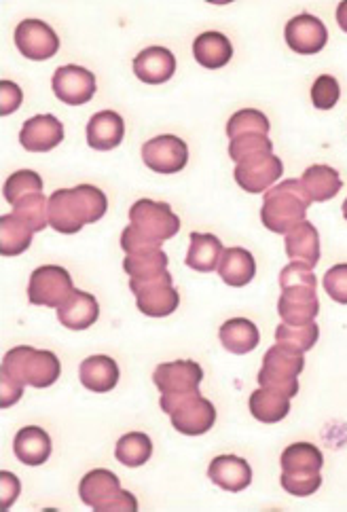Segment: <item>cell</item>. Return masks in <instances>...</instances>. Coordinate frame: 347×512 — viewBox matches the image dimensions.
I'll use <instances>...</instances> for the list:
<instances>
[{"label": "cell", "instance_id": "6da1fadb", "mask_svg": "<svg viewBox=\"0 0 347 512\" xmlns=\"http://www.w3.org/2000/svg\"><path fill=\"white\" fill-rule=\"evenodd\" d=\"M106 210L108 199L98 187L60 189L49 197V225L58 233L72 235L89 223H98Z\"/></svg>", "mask_w": 347, "mask_h": 512}, {"label": "cell", "instance_id": "7a4b0ae2", "mask_svg": "<svg viewBox=\"0 0 347 512\" xmlns=\"http://www.w3.org/2000/svg\"><path fill=\"white\" fill-rule=\"evenodd\" d=\"M309 206H312V199L305 193L301 180L288 178L265 191L261 221L269 231L286 235L305 221Z\"/></svg>", "mask_w": 347, "mask_h": 512}, {"label": "cell", "instance_id": "3957f363", "mask_svg": "<svg viewBox=\"0 0 347 512\" xmlns=\"http://www.w3.org/2000/svg\"><path fill=\"white\" fill-rule=\"evenodd\" d=\"M282 487L290 496L307 498L316 493L322 485L324 455L312 443H295L284 449L282 457Z\"/></svg>", "mask_w": 347, "mask_h": 512}, {"label": "cell", "instance_id": "277c9868", "mask_svg": "<svg viewBox=\"0 0 347 512\" xmlns=\"http://www.w3.org/2000/svg\"><path fill=\"white\" fill-rule=\"evenodd\" d=\"M62 364L58 356L47 350H34L30 345H20L9 350L3 358V371L9 379L17 381L20 386L32 388H49L60 379Z\"/></svg>", "mask_w": 347, "mask_h": 512}, {"label": "cell", "instance_id": "5b68a950", "mask_svg": "<svg viewBox=\"0 0 347 512\" xmlns=\"http://www.w3.org/2000/svg\"><path fill=\"white\" fill-rule=\"evenodd\" d=\"M79 496L83 504L96 512H136L138 500L130 491H123L119 477L111 470H91L81 479Z\"/></svg>", "mask_w": 347, "mask_h": 512}, {"label": "cell", "instance_id": "8992f818", "mask_svg": "<svg viewBox=\"0 0 347 512\" xmlns=\"http://www.w3.org/2000/svg\"><path fill=\"white\" fill-rule=\"evenodd\" d=\"M305 369V358L301 352L290 350L286 345L276 343L269 347L263 367L259 371L261 388H269L295 398L299 394V375Z\"/></svg>", "mask_w": 347, "mask_h": 512}, {"label": "cell", "instance_id": "52a82bcc", "mask_svg": "<svg viewBox=\"0 0 347 512\" xmlns=\"http://www.w3.org/2000/svg\"><path fill=\"white\" fill-rule=\"evenodd\" d=\"M159 405H161V411H166L172 417V426L180 434L202 436L208 430H212L216 422L214 405L199 392L159 402Z\"/></svg>", "mask_w": 347, "mask_h": 512}, {"label": "cell", "instance_id": "ba28073f", "mask_svg": "<svg viewBox=\"0 0 347 512\" xmlns=\"http://www.w3.org/2000/svg\"><path fill=\"white\" fill-rule=\"evenodd\" d=\"M130 225L155 244H163L180 231V218L170 204L153 199H138L130 208Z\"/></svg>", "mask_w": 347, "mask_h": 512}, {"label": "cell", "instance_id": "9c48e42d", "mask_svg": "<svg viewBox=\"0 0 347 512\" xmlns=\"http://www.w3.org/2000/svg\"><path fill=\"white\" fill-rule=\"evenodd\" d=\"M130 288L136 295L138 309L144 316L166 318L172 316L180 305L178 290L174 288L170 271H163L149 280H130Z\"/></svg>", "mask_w": 347, "mask_h": 512}, {"label": "cell", "instance_id": "30bf717a", "mask_svg": "<svg viewBox=\"0 0 347 512\" xmlns=\"http://www.w3.org/2000/svg\"><path fill=\"white\" fill-rule=\"evenodd\" d=\"M202 379H204V371L193 360L163 362L153 373L155 386L161 392L159 402L199 392V383H202Z\"/></svg>", "mask_w": 347, "mask_h": 512}, {"label": "cell", "instance_id": "8fae6325", "mask_svg": "<svg viewBox=\"0 0 347 512\" xmlns=\"http://www.w3.org/2000/svg\"><path fill=\"white\" fill-rule=\"evenodd\" d=\"M75 292L70 273L58 265H43L32 271L28 299L32 305L60 307Z\"/></svg>", "mask_w": 347, "mask_h": 512}, {"label": "cell", "instance_id": "7c38bea8", "mask_svg": "<svg viewBox=\"0 0 347 512\" xmlns=\"http://www.w3.org/2000/svg\"><path fill=\"white\" fill-rule=\"evenodd\" d=\"M144 166L157 174H176L185 170L189 161V146L178 136H157L142 146Z\"/></svg>", "mask_w": 347, "mask_h": 512}, {"label": "cell", "instance_id": "4fadbf2b", "mask_svg": "<svg viewBox=\"0 0 347 512\" xmlns=\"http://www.w3.org/2000/svg\"><path fill=\"white\" fill-rule=\"evenodd\" d=\"M284 174V163L273 153L235 163V182L248 193L269 191Z\"/></svg>", "mask_w": 347, "mask_h": 512}, {"label": "cell", "instance_id": "5bb4252c", "mask_svg": "<svg viewBox=\"0 0 347 512\" xmlns=\"http://www.w3.org/2000/svg\"><path fill=\"white\" fill-rule=\"evenodd\" d=\"M53 94L58 96L60 102L68 106H81L87 104L96 94V77L83 66L68 64L56 70L53 75Z\"/></svg>", "mask_w": 347, "mask_h": 512}, {"label": "cell", "instance_id": "9a60e30c", "mask_svg": "<svg viewBox=\"0 0 347 512\" xmlns=\"http://www.w3.org/2000/svg\"><path fill=\"white\" fill-rule=\"evenodd\" d=\"M15 45L22 51V56L34 62H43L56 56L60 51V39L41 20H26L15 28Z\"/></svg>", "mask_w": 347, "mask_h": 512}, {"label": "cell", "instance_id": "2e32d148", "mask_svg": "<svg viewBox=\"0 0 347 512\" xmlns=\"http://www.w3.org/2000/svg\"><path fill=\"white\" fill-rule=\"evenodd\" d=\"M286 43L292 51L301 53V56H314V53H320L326 43H328V30L326 26L318 20L316 15L301 13L286 24L284 30Z\"/></svg>", "mask_w": 347, "mask_h": 512}, {"label": "cell", "instance_id": "e0dca14e", "mask_svg": "<svg viewBox=\"0 0 347 512\" xmlns=\"http://www.w3.org/2000/svg\"><path fill=\"white\" fill-rule=\"evenodd\" d=\"M64 140V125L53 115H36L28 119L20 132V142L30 153L53 151Z\"/></svg>", "mask_w": 347, "mask_h": 512}, {"label": "cell", "instance_id": "ac0fdd59", "mask_svg": "<svg viewBox=\"0 0 347 512\" xmlns=\"http://www.w3.org/2000/svg\"><path fill=\"white\" fill-rule=\"evenodd\" d=\"M320 312V301L316 288H282V297L278 301V314L286 324H307L316 322Z\"/></svg>", "mask_w": 347, "mask_h": 512}, {"label": "cell", "instance_id": "d6986e66", "mask_svg": "<svg viewBox=\"0 0 347 512\" xmlns=\"http://www.w3.org/2000/svg\"><path fill=\"white\" fill-rule=\"evenodd\" d=\"M136 77L146 85H161L174 77L176 58L166 47H149L134 58Z\"/></svg>", "mask_w": 347, "mask_h": 512}, {"label": "cell", "instance_id": "ffe728a7", "mask_svg": "<svg viewBox=\"0 0 347 512\" xmlns=\"http://www.w3.org/2000/svg\"><path fill=\"white\" fill-rule=\"evenodd\" d=\"M208 477L214 485L225 491H244L252 483V468L237 455H218L208 468Z\"/></svg>", "mask_w": 347, "mask_h": 512}, {"label": "cell", "instance_id": "44dd1931", "mask_svg": "<svg viewBox=\"0 0 347 512\" xmlns=\"http://www.w3.org/2000/svg\"><path fill=\"white\" fill-rule=\"evenodd\" d=\"M100 316V305L94 295L83 290H75L72 295L58 307V320L62 326L70 331H85V328L94 326Z\"/></svg>", "mask_w": 347, "mask_h": 512}, {"label": "cell", "instance_id": "7402d4cb", "mask_svg": "<svg viewBox=\"0 0 347 512\" xmlns=\"http://www.w3.org/2000/svg\"><path fill=\"white\" fill-rule=\"evenodd\" d=\"M125 123L119 113L102 111L87 123V144L94 151H113L123 142Z\"/></svg>", "mask_w": 347, "mask_h": 512}, {"label": "cell", "instance_id": "603a6c76", "mask_svg": "<svg viewBox=\"0 0 347 512\" xmlns=\"http://www.w3.org/2000/svg\"><path fill=\"white\" fill-rule=\"evenodd\" d=\"M284 246L292 263H305L309 267H316L320 261V235L318 229L309 221H303L295 229H290L286 233Z\"/></svg>", "mask_w": 347, "mask_h": 512}, {"label": "cell", "instance_id": "cb8c5ba5", "mask_svg": "<svg viewBox=\"0 0 347 512\" xmlns=\"http://www.w3.org/2000/svg\"><path fill=\"white\" fill-rule=\"evenodd\" d=\"M13 453L26 466H41L51 455V438L39 426H26L15 434Z\"/></svg>", "mask_w": 347, "mask_h": 512}, {"label": "cell", "instance_id": "d4e9b609", "mask_svg": "<svg viewBox=\"0 0 347 512\" xmlns=\"http://www.w3.org/2000/svg\"><path fill=\"white\" fill-rule=\"evenodd\" d=\"M79 377L87 390L104 394L115 390L119 383V367L111 356H89L81 362Z\"/></svg>", "mask_w": 347, "mask_h": 512}, {"label": "cell", "instance_id": "484cf974", "mask_svg": "<svg viewBox=\"0 0 347 512\" xmlns=\"http://www.w3.org/2000/svg\"><path fill=\"white\" fill-rule=\"evenodd\" d=\"M218 276L231 288H242L257 276V261L246 248H229L218 263Z\"/></svg>", "mask_w": 347, "mask_h": 512}, {"label": "cell", "instance_id": "4316f807", "mask_svg": "<svg viewBox=\"0 0 347 512\" xmlns=\"http://www.w3.org/2000/svg\"><path fill=\"white\" fill-rule=\"evenodd\" d=\"M193 56L197 64L208 70H218L229 64L233 58L231 41L221 32H204L199 34L193 43Z\"/></svg>", "mask_w": 347, "mask_h": 512}, {"label": "cell", "instance_id": "83f0119b", "mask_svg": "<svg viewBox=\"0 0 347 512\" xmlns=\"http://www.w3.org/2000/svg\"><path fill=\"white\" fill-rule=\"evenodd\" d=\"M223 242L212 233H191L187 265L199 273H212L223 259Z\"/></svg>", "mask_w": 347, "mask_h": 512}, {"label": "cell", "instance_id": "f1b7e54d", "mask_svg": "<svg viewBox=\"0 0 347 512\" xmlns=\"http://www.w3.org/2000/svg\"><path fill=\"white\" fill-rule=\"evenodd\" d=\"M218 337H221V343L225 350L231 354H237V356H244V354H250L252 350H257V345L261 341L259 328L246 318H233V320L225 322L221 326V333H218Z\"/></svg>", "mask_w": 347, "mask_h": 512}, {"label": "cell", "instance_id": "f546056e", "mask_svg": "<svg viewBox=\"0 0 347 512\" xmlns=\"http://www.w3.org/2000/svg\"><path fill=\"white\" fill-rule=\"evenodd\" d=\"M301 185L309 195V199L320 204V201L337 197L343 182L339 172L333 170L331 166H309L301 176Z\"/></svg>", "mask_w": 347, "mask_h": 512}, {"label": "cell", "instance_id": "4dcf8cb0", "mask_svg": "<svg viewBox=\"0 0 347 512\" xmlns=\"http://www.w3.org/2000/svg\"><path fill=\"white\" fill-rule=\"evenodd\" d=\"M250 413L263 424H278L290 413V398L282 392L261 388L250 396Z\"/></svg>", "mask_w": 347, "mask_h": 512}, {"label": "cell", "instance_id": "1f68e13d", "mask_svg": "<svg viewBox=\"0 0 347 512\" xmlns=\"http://www.w3.org/2000/svg\"><path fill=\"white\" fill-rule=\"evenodd\" d=\"M34 231L24 225L15 214H5L0 218V254L17 256L30 248Z\"/></svg>", "mask_w": 347, "mask_h": 512}, {"label": "cell", "instance_id": "d6a6232c", "mask_svg": "<svg viewBox=\"0 0 347 512\" xmlns=\"http://www.w3.org/2000/svg\"><path fill=\"white\" fill-rule=\"evenodd\" d=\"M123 269L127 276H130V280H149L159 276L163 271H168V254L161 248L127 254L123 261Z\"/></svg>", "mask_w": 347, "mask_h": 512}, {"label": "cell", "instance_id": "836d02e7", "mask_svg": "<svg viewBox=\"0 0 347 512\" xmlns=\"http://www.w3.org/2000/svg\"><path fill=\"white\" fill-rule=\"evenodd\" d=\"M153 455V441L144 432H130L119 438L115 447L117 462H121L127 468L144 466Z\"/></svg>", "mask_w": 347, "mask_h": 512}, {"label": "cell", "instance_id": "e575fe53", "mask_svg": "<svg viewBox=\"0 0 347 512\" xmlns=\"http://www.w3.org/2000/svg\"><path fill=\"white\" fill-rule=\"evenodd\" d=\"M320 337V328L316 322H307V324H286L282 322L276 328V341L280 345L290 347L295 352H309L312 347L318 343Z\"/></svg>", "mask_w": 347, "mask_h": 512}, {"label": "cell", "instance_id": "d590c367", "mask_svg": "<svg viewBox=\"0 0 347 512\" xmlns=\"http://www.w3.org/2000/svg\"><path fill=\"white\" fill-rule=\"evenodd\" d=\"M13 214L34 233H39L49 225V199L43 193L28 195L13 206Z\"/></svg>", "mask_w": 347, "mask_h": 512}, {"label": "cell", "instance_id": "8d00e7d4", "mask_svg": "<svg viewBox=\"0 0 347 512\" xmlns=\"http://www.w3.org/2000/svg\"><path fill=\"white\" fill-rule=\"evenodd\" d=\"M269 119L257 111V108H244V111H237L229 123H227V136L229 140H235L246 134H269Z\"/></svg>", "mask_w": 347, "mask_h": 512}, {"label": "cell", "instance_id": "74e56055", "mask_svg": "<svg viewBox=\"0 0 347 512\" xmlns=\"http://www.w3.org/2000/svg\"><path fill=\"white\" fill-rule=\"evenodd\" d=\"M34 193H43V178L32 170L15 172L5 182V199L11 206H15L17 201Z\"/></svg>", "mask_w": 347, "mask_h": 512}, {"label": "cell", "instance_id": "f35d334b", "mask_svg": "<svg viewBox=\"0 0 347 512\" xmlns=\"http://www.w3.org/2000/svg\"><path fill=\"white\" fill-rule=\"evenodd\" d=\"M269 153H273V142L265 134H246L231 140L229 144V157L235 163H242L246 159L269 155Z\"/></svg>", "mask_w": 347, "mask_h": 512}, {"label": "cell", "instance_id": "ab89813d", "mask_svg": "<svg viewBox=\"0 0 347 512\" xmlns=\"http://www.w3.org/2000/svg\"><path fill=\"white\" fill-rule=\"evenodd\" d=\"M339 98H341V87L335 77L322 75L316 79L312 87V100L316 108H320V111H331V108H335V104L339 102Z\"/></svg>", "mask_w": 347, "mask_h": 512}, {"label": "cell", "instance_id": "60d3db41", "mask_svg": "<svg viewBox=\"0 0 347 512\" xmlns=\"http://www.w3.org/2000/svg\"><path fill=\"white\" fill-rule=\"evenodd\" d=\"M324 290L333 301L347 305V265H335L326 271Z\"/></svg>", "mask_w": 347, "mask_h": 512}, {"label": "cell", "instance_id": "b9f144b4", "mask_svg": "<svg viewBox=\"0 0 347 512\" xmlns=\"http://www.w3.org/2000/svg\"><path fill=\"white\" fill-rule=\"evenodd\" d=\"M22 100H24V94L20 87L11 81H0V115L7 117L15 113L17 108L22 106Z\"/></svg>", "mask_w": 347, "mask_h": 512}, {"label": "cell", "instance_id": "7bdbcfd3", "mask_svg": "<svg viewBox=\"0 0 347 512\" xmlns=\"http://www.w3.org/2000/svg\"><path fill=\"white\" fill-rule=\"evenodd\" d=\"M22 394H24V386L9 379L7 375H0V407L3 409L13 407L15 402L22 398Z\"/></svg>", "mask_w": 347, "mask_h": 512}, {"label": "cell", "instance_id": "ee69618b", "mask_svg": "<svg viewBox=\"0 0 347 512\" xmlns=\"http://www.w3.org/2000/svg\"><path fill=\"white\" fill-rule=\"evenodd\" d=\"M0 489H3V508L9 510L13 506V502L17 500V496H20V481H17L15 474L3 470L0 472Z\"/></svg>", "mask_w": 347, "mask_h": 512}, {"label": "cell", "instance_id": "f6af8a7d", "mask_svg": "<svg viewBox=\"0 0 347 512\" xmlns=\"http://www.w3.org/2000/svg\"><path fill=\"white\" fill-rule=\"evenodd\" d=\"M337 22L343 32H347V0L337 7Z\"/></svg>", "mask_w": 347, "mask_h": 512}, {"label": "cell", "instance_id": "bcb514c9", "mask_svg": "<svg viewBox=\"0 0 347 512\" xmlns=\"http://www.w3.org/2000/svg\"><path fill=\"white\" fill-rule=\"evenodd\" d=\"M343 216H345V221H347V199L343 201Z\"/></svg>", "mask_w": 347, "mask_h": 512}]
</instances>
